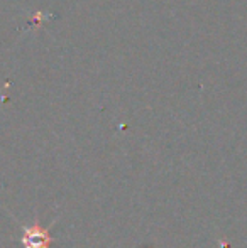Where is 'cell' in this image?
I'll return each mask as SVG.
<instances>
[{"label":"cell","instance_id":"cell-1","mask_svg":"<svg viewBox=\"0 0 247 248\" xmlns=\"http://www.w3.org/2000/svg\"><path fill=\"white\" fill-rule=\"evenodd\" d=\"M53 225L46 226V228H43L39 225H20V230H22V248H51V243L54 242V238L49 235V230Z\"/></svg>","mask_w":247,"mask_h":248}]
</instances>
